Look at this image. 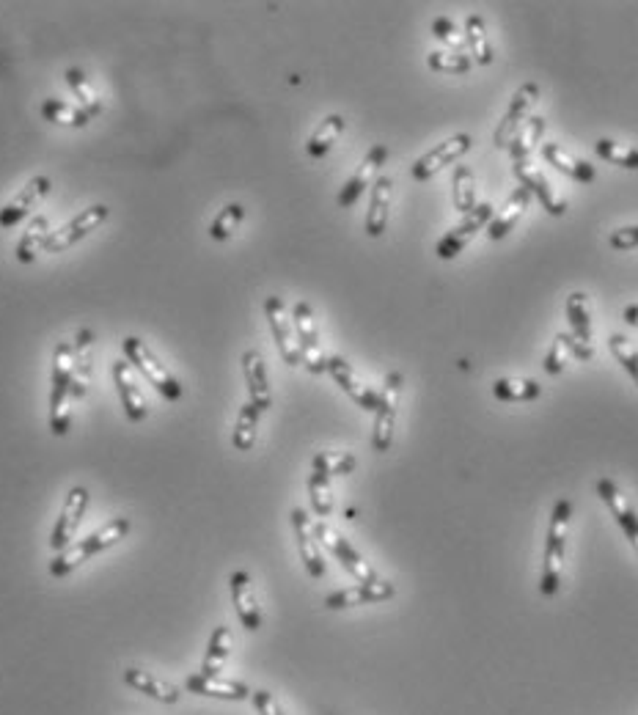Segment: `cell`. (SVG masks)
Segmentation results:
<instances>
[{"instance_id":"6da1fadb","label":"cell","mask_w":638,"mask_h":715,"mask_svg":"<svg viewBox=\"0 0 638 715\" xmlns=\"http://www.w3.org/2000/svg\"><path fill=\"white\" fill-rule=\"evenodd\" d=\"M572 520V501L559 498L550 509L548 534H545V553H542V581L539 589L545 597L559 594L561 572H564V550H567V531Z\"/></svg>"},{"instance_id":"7a4b0ae2","label":"cell","mask_w":638,"mask_h":715,"mask_svg":"<svg viewBox=\"0 0 638 715\" xmlns=\"http://www.w3.org/2000/svg\"><path fill=\"white\" fill-rule=\"evenodd\" d=\"M130 526L132 523L127 520V517H113L110 523L97 528L91 537L80 539V542H75V545H69V548L64 550H58V556L50 561V575H55V578L69 575V572L77 570L83 561H88L91 556H97V553H102V550L113 548L119 539L127 537V534H130Z\"/></svg>"},{"instance_id":"3957f363","label":"cell","mask_w":638,"mask_h":715,"mask_svg":"<svg viewBox=\"0 0 638 715\" xmlns=\"http://www.w3.org/2000/svg\"><path fill=\"white\" fill-rule=\"evenodd\" d=\"M72 352L75 347L69 341H61L53 352V391H50V429L53 435L69 432V418H72V396H69V380H72Z\"/></svg>"},{"instance_id":"277c9868","label":"cell","mask_w":638,"mask_h":715,"mask_svg":"<svg viewBox=\"0 0 638 715\" xmlns=\"http://www.w3.org/2000/svg\"><path fill=\"white\" fill-rule=\"evenodd\" d=\"M121 350H124V355H127L130 366H135V369L149 380V385H154L165 399H171V402L182 399V385H179V380L165 369L163 363L157 361V355H154V352L149 350L138 336L121 339Z\"/></svg>"},{"instance_id":"5b68a950","label":"cell","mask_w":638,"mask_h":715,"mask_svg":"<svg viewBox=\"0 0 638 715\" xmlns=\"http://www.w3.org/2000/svg\"><path fill=\"white\" fill-rule=\"evenodd\" d=\"M493 218H495V209L490 201L476 204L471 212H465V215H462V220L457 223V226H454V229L446 231V234L440 237L438 245H435V256H438V259H443V262L457 259V256L465 251V245H471L473 237H476V234H479L484 226H490V220Z\"/></svg>"},{"instance_id":"8992f818","label":"cell","mask_w":638,"mask_h":715,"mask_svg":"<svg viewBox=\"0 0 638 715\" xmlns=\"http://www.w3.org/2000/svg\"><path fill=\"white\" fill-rule=\"evenodd\" d=\"M402 383L405 377L399 372H391L385 377L383 388H380V405L374 410V429H372V449L388 451L394 443V427L396 413H399V394H402Z\"/></svg>"},{"instance_id":"52a82bcc","label":"cell","mask_w":638,"mask_h":715,"mask_svg":"<svg viewBox=\"0 0 638 715\" xmlns=\"http://www.w3.org/2000/svg\"><path fill=\"white\" fill-rule=\"evenodd\" d=\"M292 322H295L297 344H300V355H303V366L311 374H325L328 372V355L319 344V328L317 317H314V308L308 303H295L292 308Z\"/></svg>"},{"instance_id":"ba28073f","label":"cell","mask_w":638,"mask_h":715,"mask_svg":"<svg viewBox=\"0 0 638 715\" xmlns=\"http://www.w3.org/2000/svg\"><path fill=\"white\" fill-rule=\"evenodd\" d=\"M471 146V135H468V132H457V135H451V138H446L443 143H438L435 149H429L427 154H421L416 163H413V168H410V174H413L416 182H427V179H432L435 174H440L446 165H454L460 157H465V154L471 152Z\"/></svg>"},{"instance_id":"9c48e42d","label":"cell","mask_w":638,"mask_h":715,"mask_svg":"<svg viewBox=\"0 0 638 715\" xmlns=\"http://www.w3.org/2000/svg\"><path fill=\"white\" fill-rule=\"evenodd\" d=\"M314 537H317V542H322V545H325V548H328L330 553H333V556L341 561V567L350 572L355 581L358 583L380 581V578H377V572L369 567V561L363 559L361 553L352 548L350 542L341 537L339 531H333L328 523H314Z\"/></svg>"},{"instance_id":"30bf717a","label":"cell","mask_w":638,"mask_h":715,"mask_svg":"<svg viewBox=\"0 0 638 715\" xmlns=\"http://www.w3.org/2000/svg\"><path fill=\"white\" fill-rule=\"evenodd\" d=\"M264 314H267V322H270L273 339L275 344H278V352H281L284 363H289V366H300V363H303V355H300L295 322H292L289 311H286L284 297L278 295L267 297V300H264Z\"/></svg>"},{"instance_id":"8fae6325","label":"cell","mask_w":638,"mask_h":715,"mask_svg":"<svg viewBox=\"0 0 638 715\" xmlns=\"http://www.w3.org/2000/svg\"><path fill=\"white\" fill-rule=\"evenodd\" d=\"M537 99H539L537 83L528 80V83H523V86L517 88L515 97L509 99V108H506L504 119L498 121V127H495L493 141L498 149H506V146L512 143V138L517 135V130L531 119V110H534V105H537Z\"/></svg>"},{"instance_id":"7c38bea8","label":"cell","mask_w":638,"mask_h":715,"mask_svg":"<svg viewBox=\"0 0 638 715\" xmlns=\"http://www.w3.org/2000/svg\"><path fill=\"white\" fill-rule=\"evenodd\" d=\"M108 215H110V209L105 207V204H94V207L83 209V212H80V215H75V218L69 220L66 226H61V229L50 234V240H47V245H44V251L61 253V251H66V248H72V245L83 240L86 234H91L94 229H99V226L108 220Z\"/></svg>"},{"instance_id":"4fadbf2b","label":"cell","mask_w":638,"mask_h":715,"mask_svg":"<svg viewBox=\"0 0 638 715\" xmlns=\"http://www.w3.org/2000/svg\"><path fill=\"white\" fill-rule=\"evenodd\" d=\"M328 374L336 380V385H339L341 391L350 396L355 405L363 407V410H369V413L377 410V405H380V391H374V388H369L366 383H361L358 374H355V369L347 363V358H341V355H328Z\"/></svg>"},{"instance_id":"5bb4252c","label":"cell","mask_w":638,"mask_h":715,"mask_svg":"<svg viewBox=\"0 0 638 715\" xmlns=\"http://www.w3.org/2000/svg\"><path fill=\"white\" fill-rule=\"evenodd\" d=\"M388 160V146H372L369 152H366V157H363V163L358 165V171L344 182V187H341L339 198H336V204H339L341 209L352 207L358 198L366 193V187L374 185V179H377V168Z\"/></svg>"},{"instance_id":"9a60e30c","label":"cell","mask_w":638,"mask_h":715,"mask_svg":"<svg viewBox=\"0 0 638 715\" xmlns=\"http://www.w3.org/2000/svg\"><path fill=\"white\" fill-rule=\"evenodd\" d=\"M86 509H88V490L86 487H72L69 495H66L61 517H58V523H55L53 528V537H50V545H53L55 550H64L72 545L77 528H80V523H83Z\"/></svg>"},{"instance_id":"2e32d148","label":"cell","mask_w":638,"mask_h":715,"mask_svg":"<svg viewBox=\"0 0 638 715\" xmlns=\"http://www.w3.org/2000/svg\"><path fill=\"white\" fill-rule=\"evenodd\" d=\"M594 490H597V495L603 498V504L611 509L616 526L625 531V537L630 539V545H633L638 553V515L636 509L627 504V498L622 495V490H619V484H616L614 479L603 476V479H597Z\"/></svg>"},{"instance_id":"e0dca14e","label":"cell","mask_w":638,"mask_h":715,"mask_svg":"<svg viewBox=\"0 0 638 715\" xmlns=\"http://www.w3.org/2000/svg\"><path fill=\"white\" fill-rule=\"evenodd\" d=\"M515 176L520 179V185L531 190V196L539 198V204L545 207V212H548V215H553V218H561V215L567 212V198L561 196L559 190H556V187L548 182V176L542 174L539 168H534V165L528 163V160H523V163H515Z\"/></svg>"},{"instance_id":"ac0fdd59","label":"cell","mask_w":638,"mask_h":715,"mask_svg":"<svg viewBox=\"0 0 638 715\" xmlns=\"http://www.w3.org/2000/svg\"><path fill=\"white\" fill-rule=\"evenodd\" d=\"M396 594V586L391 581H372V583H355L347 589H339L325 597V608L330 611H341V608H352V605H369L391 600Z\"/></svg>"},{"instance_id":"d6986e66","label":"cell","mask_w":638,"mask_h":715,"mask_svg":"<svg viewBox=\"0 0 638 715\" xmlns=\"http://www.w3.org/2000/svg\"><path fill=\"white\" fill-rule=\"evenodd\" d=\"M292 528H295L297 548H300V559H303L306 572L311 578H325V559H322V550L314 537V523L303 509H292Z\"/></svg>"},{"instance_id":"ffe728a7","label":"cell","mask_w":638,"mask_h":715,"mask_svg":"<svg viewBox=\"0 0 638 715\" xmlns=\"http://www.w3.org/2000/svg\"><path fill=\"white\" fill-rule=\"evenodd\" d=\"M229 586H231V600H234V608H237V616H240L242 627L251 630V633H256V630L262 627V608H259L256 594H253L251 575H248L245 570L231 572Z\"/></svg>"},{"instance_id":"44dd1931","label":"cell","mask_w":638,"mask_h":715,"mask_svg":"<svg viewBox=\"0 0 638 715\" xmlns=\"http://www.w3.org/2000/svg\"><path fill=\"white\" fill-rule=\"evenodd\" d=\"M50 190V179L47 176H33L28 185L22 187L17 196L11 198L6 207L0 209V229H14L28 212H31Z\"/></svg>"},{"instance_id":"7402d4cb","label":"cell","mask_w":638,"mask_h":715,"mask_svg":"<svg viewBox=\"0 0 638 715\" xmlns=\"http://www.w3.org/2000/svg\"><path fill=\"white\" fill-rule=\"evenodd\" d=\"M242 374H245V383H248V396H251V405H256L259 410H270L273 407V391H270V377H267V363L256 350L242 352Z\"/></svg>"},{"instance_id":"603a6c76","label":"cell","mask_w":638,"mask_h":715,"mask_svg":"<svg viewBox=\"0 0 638 715\" xmlns=\"http://www.w3.org/2000/svg\"><path fill=\"white\" fill-rule=\"evenodd\" d=\"M113 383H116V391L121 396V405H124V413L130 421H143L146 413H149V405L143 399L141 388H138V380L132 374V366L127 361H116L113 363Z\"/></svg>"},{"instance_id":"cb8c5ba5","label":"cell","mask_w":638,"mask_h":715,"mask_svg":"<svg viewBox=\"0 0 638 715\" xmlns=\"http://www.w3.org/2000/svg\"><path fill=\"white\" fill-rule=\"evenodd\" d=\"M185 688L198 696H212V699H226V702H245L251 696V688L245 682L237 680H220V677H207V674H193L187 677Z\"/></svg>"},{"instance_id":"d4e9b609","label":"cell","mask_w":638,"mask_h":715,"mask_svg":"<svg viewBox=\"0 0 638 715\" xmlns=\"http://www.w3.org/2000/svg\"><path fill=\"white\" fill-rule=\"evenodd\" d=\"M531 207V190L528 187H517L512 196L506 198L504 209L495 215L493 220H490V226H487V237L493 242H501L504 237H509V231L515 229L517 223H520V218L526 215V209Z\"/></svg>"},{"instance_id":"484cf974","label":"cell","mask_w":638,"mask_h":715,"mask_svg":"<svg viewBox=\"0 0 638 715\" xmlns=\"http://www.w3.org/2000/svg\"><path fill=\"white\" fill-rule=\"evenodd\" d=\"M391 198H394V179L391 176H377L372 185V196H369V212H366V234L374 237V240L383 237L385 226H388Z\"/></svg>"},{"instance_id":"4316f807","label":"cell","mask_w":638,"mask_h":715,"mask_svg":"<svg viewBox=\"0 0 638 715\" xmlns=\"http://www.w3.org/2000/svg\"><path fill=\"white\" fill-rule=\"evenodd\" d=\"M542 160L553 165L559 174H564L572 182L592 185L594 179H597V168L589 160H575V157L567 154V149H561L559 143H542Z\"/></svg>"},{"instance_id":"83f0119b","label":"cell","mask_w":638,"mask_h":715,"mask_svg":"<svg viewBox=\"0 0 638 715\" xmlns=\"http://www.w3.org/2000/svg\"><path fill=\"white\" fill-rule=\"evenodd\" d=\"M75 352H72V380H69V396L72 402L86 396L88 377H91V347H94V336L91 330H80L75 339Z\"/></svg>"},{"instance_id":"f1b7e54d","label":"cell","mask_w":638,"mask_h":715,"mask_svg":"<svg viewBox=\"0 0 638 715\" xmlns=\"http://www.w3.org/2000/svg\"><path fill=\"white\" fill-rule=\"evenodd\" d=\"M124 682L138 693H146L149 699H157V702L163 704H174L179 699V691H176L174 685H168L165 680L143 669H124Z\"/></svg>"},{"instance_id":"f546056e","label":"cell","mask_w":638,"mask_h":715,"mask_svg":"<svg viewBox=\"0 0 638 715\" xmlns=\"http://www.w3.org/2000/svg\"><path fill=\"white\" fill-rule=\"evenodd\" d=\"M465 47H468V55H471L473 64L479 66H490L493 64V44H490V36H487V22L479 17V14H471L465 20Z\"/></svg>"},{"instance_id":"4dcf8cb0","label":"cell","mask_w":638,"mask_h":715,"mask_svg":"<svg viewBox=\"0 0 638 715\" xmlns=\"http://www.w3.org/2000/svg\"><path fill=\"white\" fill-rule=\"evenodd\" d=\"M493 396L498 402L515 405V402H534L542 396V385L526 377H498L493 383Z\"/></svg>"},{"instance_id":"1f68e13d","label":"cell","mask_w":638,"mask_h":715,"mask_svg":"<svg viewBox=\"0 0 638 715\" xmlns=\"http://www.w3.org/2000/svg\"><path fill=\"white\" fill-rule=\"evenodd\" d=\"M341 132H344V116H339V113H330V116H325V119L319 121L317 130L311 132V138H308V143H306L308 157L322 160V157H325V154L333 149V143L339 141Z\"/></svg>"},{"instance_id":"d6a6232c","label":"cell","mask_w":638,"mask_h":715,"mask_svg":"<svg viewBox=\"0 0 638 715\" xmlns=\"http://www.w3.org/2000/svg\"><path fill=\"white\" fill-rule=\"evenodd\" d=\"M50 234H53V231H50V220L44 218V215L33 218L31 223H28V229L22 231L20 242H17V262L31 264L33 259L39 256V251H44Z\"/></svg>"},{"instance_id":"836d02e7","label":"cell","mask_w":638,"mask_h":715,"mask_svg":"<svg viewBox=\"0 0 638 715\" xmlns=\"http://www.w3.org/2000/svg\"><path fill=\"white\" fill-rule=\"evenodd\" d=\"M567 322H570V330H567L570 336L592 344V311H589V300H586L583 292H572V295L567 297Z\"/></svg>"},{"instance_id":"e575fe53","label":"cell","mask_w":638,"mask_h":715,"mask_svg":"<svg viewBox=\"0 0 638 715\" xmlns=\"http://www.w3.org/2000/svg\"><path fill=\"white\" fill-rule=\"evenodd\" d=\"M542 132H545V119L542 116H531V119L517 130V135L512 138V143L506 146L509 149V157L515 160V163H523V160H528L531 157V152H534V146L539 143V138H542Z\"/></svg>"},{"instance_id":"d590c367","label":"cell","mask_w":638,"mask_h":715,"mask_svg":"<svg viewBox=\"0 0 638 715\" xmlns=\"http://www.w3.org/2000/svg\"><path fill=\"white\" fill-rule=\"evenodd\" d=\"M259 416L262 410L251 402H245L237 413V424H234V432H231V443L237 451H251L253 443H256V432H259Z\"/></svg>"},{"instance_id":"8d00e7d4","label":"cell","mask_w":638,"mask_h":715,"mask_svg":"<svg viewBox=\"0 0 638 715\" xmlns=\"http://www.w3.org/2000/svg\"><path fill=\"white\" fill-rule=\"evenodd\" d=\"M229 649H231L229 627L226 625L215 627V630H212V636H209L207 655H204L201 674H207V677H218V671L223 669V663H226V658H229Z\"/></svg>"},{"instance_id":"74e56055","label":"cell","mask_w":638,"mask_h":715,"mask_svg":"<svg viewBox=\"0 0 638 715\" xmlns=\"http://www.w3.org/2000/svg\"><path fill=\"white\" fill-rule=\"evenodd\" d=\"M594 154L605 160V163L619 165L627 171H638V149L636 146H627V143H616L611 138H600L594 143Z\"/></svg>"},{"instance_id":"f35d334b","label":"cell","mask_w":638,"mask_h":715,"mask_svg":"<svg viewBox=\"0 0 638 715\" xmlns=\"http://www.w3.org/2000/svg\"><path fill=\"white\" fill-rule=\"evenodd\" d=\"M451 185H454V209L462 215L471 212L476 207V174L468 165H457Z\"/></svg>"},{"instance_id":"ab89813d","label":"cell","mask_w":638,"mask_h":715,"mask_svg":"<svg viewBox=\"0 0 638 715\" xmlns=\"http://www.w3.org/2000/svg\"><path fill=\"white\" fill-rule=\"evenodd\" d=\"M42 116L53 124H61V127H86L88 116L83 108H72L66 105L61 99H44L42 102Z\"/></svg>"},{"instance_id":"60d3db41","label":"cell","mask_w":638,"mask_h":715,"mask_svg":"<svg viewBox=\"0 0 638 715\" xmlns=\"http://www.w3.org/2000/svg\"><path fill=\"white\" fill-rule=\"evenodd\" d=\"M355 454L350 451H319L317 457L311 460V468L317 473H325V476H347V473L355 471Z\"/></svg>"},{"instance_id":"b9f144b4","label":"cell","mask_w":638,"mask_h":715,"mask_svg":"<svg viewBox=\"0 0 638 715\" xmlns=\"http://www.w3.org/2000/svg\"><path fill=\"white\" fill-rule=\"evenodd\" d=\"M66 83H69V88L75 91V97L80 99V105H83V110H86L88 116H97V113H102V99L97 97V91L91 88V83H88V77L83 75V69H66Z\"/></svg>"},{"instance_id":"7bdbcfd3","label":"cell","mask_w":638,"mask_h":715,"mask_svg":"<svg viewBox=\"0 0 638 715\" xmlns=\"http://www.w3.org/2000/svg\"><path fill=\"white\" fill-rule=\"evenodd\" d=\"M242 218H245V207H242V204H226V207L215 215V220H212L209 237L215 242H226L234 231L240 229Z\"/></svg>"},{"instance_id":"ee69618b","label":"cell","mask_w":638,"mask_h":715,"mask_svg":"<svg viewBox=\"0 0 638 715\" xmlns=\"http://www.w3.org/2000/svg\"><path fill=\"white\" fill-rule=\"evenodd\" d=\"M471 55L451 53V50H435L427 55V66L432 72H443V75H468L471 72Z\"/></svg>"},{"instance_id":"f6af8a7d","label":"cell","mask_w":638,"mask_h":715,"mask_svg":"<svg viewBox=\"0 0 638 715\" xmlns=\"http://www.w3.org/2000/svg\"><path fill=\"white\" fill-rule=\"evenodd\" d=\"M308 498H311V509L319 517H328L333 512V493H330V479L325 473H311L308 476Z\"/></svg>"},{"instance_id":"bcb514c9","label":"cell","mask_w":638,"mask_h":715,"mask_svg":"<svg viewBox=\"0 0 638 715\" xmlns=\"http://www.w3.org/2000/svg\"><path fill=\"white\" fill-rule=\"evenodd\" d=\"M608 350H611V355H614L616 361L622 363V369L633 377V383L638 385V350L630 344V339L614 333V336L608 339Z\"/></svg>"},{"instance_id":"7dc6e473","label":"cell","mask_w":638,"mask_h":715,"mask_svg":"<svg viewBox=\"0 0 638 715\" xmlns=\"http://www.w3.org/2000/svg\"><path fill=\"white\" fill-rule=\"evenodd\" d=\"M432 36H435L438 42L446 44L451 53L465 55V36H462L460 28H457L449 17H435V20H432Z\"/></svg>"},{"instance_id":"c3c4849f","label":"cell","mask_w":638,"mask_h":715,"mask_svg":"<svg viewBox=\"0 0 638 715\" xmlns=\"http://www.w3.org/2000/svg\"><path fill=\"white\" fill-rule=\"evenodd\" d=\"M567 358H572L570 350H567V341H564V333H559L556 339H553V344H550L548 355H545V361H542V369L548 374H561L564 372V363H567Z\"/></svg>"},{"instance_id":"681fc988","label":"cell","mask_w":638,"mask_h":715,"mask_svg":"<svg viewBox=\"0 0 638 715\" xmlns=\"http://www.w3.org/2000/svg\"><path fill=\"white\" fill-rule=\"evenodd\" d=\"M611 248L614 251H636L638 248V226H622V229L611 231Z\"/></svg>"},{"instance_id":"f907efd6","label":"cell","mask_w":638,"mask_h":715,"mask_svg":"<svg viewBox=\"0 0 638 715\" xmlns=\"http://www.w3.org/2000/svg\"><path fill=\"white\" fill-rule=\"evenodd\" d=\"M251 702L259 715H284L281 704L275 702V696L270 691H253Z\"/></svg>"},{"instance_id":"816d5d0a","label":"cell","mask_w":638,"mask_h":715,"mask_svg":"<svg viewBox=\"0 0 638 715\" xmlns=\"http://www.w3.org/2000/svg\"><path fill=\"white\" fill-rule=\"evenodd\" d=\"M564 341H567V350H570V355L575 358V361H592V358H594L592 344H586V341L575 339V336H570V333H564Z\"/></svg>"},{"instance_id":"f5cc1de1","label":"cell","mask_w":638,"mask_h":715,"mask_svg":"<svg viewBox=\"0 0 638 715\" xmlns=\"http://www.w3.org/2000/svg\"><path fill=\"white\" fill-rule=\"evenodd\" d=\"M622 319H625L630 328H638V303H630V306H625V311H622Z\"/></svg>"}]
</instances>
